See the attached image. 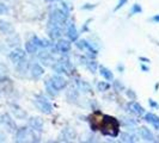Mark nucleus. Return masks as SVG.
I'll return each instance as SVG.
<instances>
[{
	"instance_id": "f257e3e1",
	"label": "nucleus",
	"mask_w": 159,
	"mask_h": 143,
	"mask_svg": "<svg viewBox=\"0 0 159 143\" xmlns=\"http://www.w3.org/2000/svg\"><path fill=\"white\" fill-rule=\"evenodd\" d=\"M119 127L120 123L117 119L110 117V116H104L103 115V119H102V123L99 125V129L102 130L104 135L116 137L119 135Z\"/></svg>"
},
{
	"instance_id": "f03ea898",
	"label": "nucleus",
	"mask_w": 159,
	"mask_h": 143,
	"mask_svg": "<svg viewBox=\"0 0 159 143\" xmlns=\"http://www.w3.org/2000/svg\"><path fill=\"white\" fill-rule=\"evenodd\" d=\"M34 103L37 106V109H39L41 112H43V113H52V111H53L52 104L49 103L47 100V98H44L43 95H41V94L36 95Z\"/></svg>"
},
{
	"instance_id": "7ed1b4c3",
	"label": "nucleus",
	"mask_w": 159,
	"mask_h": 143,
	"mask_svg": "<svg viewBox=\"0 0 159 143\" xmlns=\"http://www.w3.org/2000/svg\"><path fill=\"white\" fill-rule=\"evenodd\" d=\"M48 33L52 40H59L62 35V25L49 20L48 22Z\"/></svg>"
},
{
	"instance_id": "20e7f679",
	"label": "nucleus",
	"mask_w": 159,
	"mask_h": 143,
	"mask_svg": "<svg viewBox=\"0 0 159 143\" xmlns=\"http://www.w3.org/2000/svg\"><path fill=\"white\" fill-rule=\"evenodd\" d=\"M10 60L13 63H17V64L23 62V61H25V51H24L23 49H19V48L12 50L10 53Z\"/></svg>"
},
{
	"instance_id": "39448f33",
	"label": "nucleus",
	"mask_w": 159,
	"mask_h": 143,
	"mask_svg": "<svg viewBox=\"0 0 159 143\" xmlns=\"http://www.w3.org/2000/svg\"><path fill=\"white\" fill-rule=\"evenodd\" d=\"M50 81H52L53 86H54L57 91L64 89V88L66 87V85H67V81H66L61 75H53V76L50 78Z\"/></svg>"
},
{
	"instance_id": "423d86ee",
	"label": "nucleus",
	"mask_w": 159,
	"mask_h": 143,
	"mask_svg": "<svg viewBox=\"0 0 159 143\" xmlns=\"http://www.w3.org/2000/svg\"><path fill=\"white\" fill-rule=\"evenodd\" d=\"M29 125L31 128L34 131H37V132H41L42 129H43V120L39 117H31L29 119Z\"/></svg>"
},
{
	"instance_id": "0eeeda50",
	"label": "nucleus",
	"mask_w": 159,
	"mask_h": 143,
	"mask_svg": "<svg viewBox=\"0 0 159 143\" xmlns=\"http://www.w3.org/2000/svg\"><path fill=\"white\" fill-rule=\"evenodd\" d=\"M67 36H68L70 41H72V42H75V41L78 40L79 33H78V30H77L75 25L73 23H70L68 26H67Z\"/></svg>"
},
{
	"instance_id": "6e6552de",
	"label": "nucleus",
	"mask_w": 159,
	"mask_h": 143,
	"mask_svg": "<svg viewBox=\"0 0 159 143\" xmlns=\"http://www.w3.org/2000/svg\"><path fill=\"white\" fill-rule=\"evenodd\" d=\"M56 49L61 53H68L71 50V42L66 40H59L56 43Z\"/></svg>"
},
{
	"instance_id": "1a4fd4ad",
	"label": "nucleus",
	"mask_w": 159,
	"mask_h": 143,
	"mask_svg": "<svg viewBox=\"0 0 159 143\" xmlns=\"http://www.w3.org/2000/svg\"><path fill=\"white\" fill-rule=\"evenodd\" d=\"M139 132H140L141 138H143L145 141H150V142H153V141H154V136H153V134L150 131V129L143 127V128H140Z\"/></svg>"
},
{
	"instance_id": "9d476101",
	"label": "nucleus",
	"mask_w": 159,
	"mask_h": 143,
	"mask_svg": "<svg viewBox=\"0 0 159 143\" xmlns=\"http://www.w3.org/2000/svg\"><path fill=\"white\" fill-rule=\"evenodd\" d=\"M0 31L2 32V33H6V35H11V33H13L15 29H13V26L8 22H5V20L0 19Z\"/></svg>"
},
{
	"instance_id": "9b49d317",
	"label": "nucleus",
	"mask_w": 159,
	"mask_h": 143,
	"mask_svg": "<svg viewBox=\"0 0 159 143\" xmlns=\"http://www.w3.org/2000/svg\"><path fill=\"white\" fill-rule=\"evenodd\" d=\"M145 120L148 122V123H151L154 128L159 129V117L156 116L154 113H146L145 115Z\"/></svg>"
},
{
	"instance_id": "f8f14e48",
	"label": "nucleus",
	"mask_w": 159,
	"mask_h": 143,
	"mask_svg": "<svg viewBox=\"0 0 159 143\" xmlns=\"http://www.w3.org/2000/svg\"><path fill=\"white\" fill-rule=\"evenodd\" d=\"M43 73H44V69L39 63H35L31 67V75L34 78H40L41 75H43Z\"/></svg>"
},
{
	"instance_id": "ddd939ff",
	"label": "nucleus",
	"mask_w": 159,
	"mask_h": 143,
	"mask_svg": "<svg viewBox=\"0 0 159 143\" xmlns=\"http://www.w3.org/2000/svg\"><path fill=\"white\" fill-rule=\"evenodd\" d=\"M99 73H101V75L103 76L105 80H108V81H112L114 80V75H112V73L108 68H105L103 66H101L99 67Z\"/></svg>"
},
{
	"instance_id": "4468645a",
	"label": "nucleus",
	"mask_w": 159,
	"mask_h": 143,
	"mask_svg": "<svg viewBox=\"0 0 159 143\" xmlns=\"http://www.w3.org/2000/svg\"><path fill=\"white\" fill-rule=\"evenodd\" d=\"M53 69L56 72V73H59V74H68V72H67V68H66V66H65L61 61L60 62H56V63L53 64Z\"/></svg>"
},
{
	"instance_id": "2eb2a0df",
	"label": "nucleus",
	"mask_w": 159,
	"mask_h": 143,
	"mask_svg": "<svg viewBox=\"0 0 159 143\" xmlns=\"http://www.w3.org/2000/svg\"><path fill=\"white\" fill-rule=\"evenodd\" d=\"M37 49H39V48L36 47L31 41L25 43V51H26L28 54H35V53H37Z\"/></svg>"
},
{
	"instance_id": "dca6fc26",
	"label": "nucleus",
	"mask_w": 159,
	"mask_h": 143,
	"mask_svg": "<svg viewBox=\"0 0 159 143\" xmlns=\"http://www.w3.org/2000/svg\"><path fill=\"white\" fill-rule=\"evenodd\" d=\"M46 89H47V92L50 95H56L57 92H59V91L53 86V84H52L50 80H47V81H46Z\"/></svg>"
},
{
	"instance_id": "f3484780",
	"label": "nucleus",
	"mask_w": 159,
	"mask_h": 143,
	"mask_svg": "<svg viewBox=\"0 0 159 143\" xmlns=\"http://www.w3.org/2000/svg\"><path fill=\"white\" fill-rule=\"evenodd\" d=\"M78 86H79L80 91H83V92H91L92 91L91 85L86 81H78Z\"/></svg>"
},
{
	"instance_id": "a211bd4d",
	"label": "nucleus",
	"mask_w": 159,
	"mask_h": 143,
	"mask_svg": "<svg viewBox=\"0 0 159 143\" xmlns=\"http://www.w3.org/2000/svg\"><path fill=\"white\" fill-rule=\"evenodd\" d=\"M28 135V129L26 128H22L18 130L17 132V141H24V138Z\"/></svg>"
},
{
	"instance_id": "6ab92c4d",
	"label": "nucleus",
	"mask_w": 159,
	"mask_h": 143,
	"mask_svg": "<svg viewBox=\"0 0 159 143\" xmlns=\"http://www.w3.org/2000/svg\"><path fill=\"white\" fill-rule=\"evenodd\" d=\"M120 137H121V141H122V142H134V141H135V140H134V136L128 134V132H122V134L120 135Z\"/></svg>"
},
{
	"instance_id": "aec40b11",
	"label": "nucleus",
	"mask_w": 159,
	"mask_h": 143,
	"mask_svg": "<svg viewBox=\"0 0 159 143\" xmlns=\"http://www.w3.org/2000/svg\"><path fill=\"white\" fill-rule=\"evenodd\" d=\"M132 107H133V110L135 112L136 115H145V109H143V106L140 105V104L138 103H132Z\"/></svg>"
},
{
	"instance_id": "412c9836",
	"label": "nucleus",
	"mask_w": 159,
	"mask_h": 143,
	"mask_svg": "<svg viewBox=\"0 0 159 143\" xmlns=\"http://www.w3.org/2000/svg\"><path fill=\"white\" fill-rule=\"evenodd\" d=\"M39 57L43 61V63L44 62L48 63V61H50V58H52V56H50V54L48 51H41L40 54H39Z\"/></svg>"
},
{
	"instance_id": "4be33fe9",
	"label": "nucleus",
	"mask_w": 159,
	"mask_h": 143,
	"mask_svg": "<svg viewBox=\"0 0 159 143\" xmlns=\"http://www.w3.org/2000/svg\"><path fill=\"white\" fill-rule=\"evenodd\" d=\"M85 64H86V67L89 68V71L90 72L95 73V72L97 71V62L93 61V60H90V61H88V62H85Z\"/></svg>"
},
{
	"instance_id": "5701e85b",
	"label": "nucleus",
	"mask_w": 159,
	"mask_h": 143,
	"mask_svg": "<svg viewBox=\"0 0 159 143\" xmlns=\"http://www.w3.org/2000/svg\"><path fill=\"white\" fill-rule=\"evenodd\" d=\"M97 88H98V91L103 92V91H108L110 88V85L107 84V82H104V81H101V82L97 84Z\"/></svg>"
},
{
	"instance_id": "b1692460",
	"label": "nucleus",
	"mask_w": 159,
	"mask_h": 143,
	"mask_svg": "<svg viewBox=\"0 0 159 143\" xmlns=\"http://www.w3.org/2000/svg\"><path fill=\"white\" fill-rule=\"evenodd\" d=\"M31 42L36 46L37 48H43V40H41V38H39L37 36H32L31 38Z\"/></svg>"
},
{
	"instance_id": "393cba45",
	"label": "nucleus",
	"mask_w": 159,
	"mask_h": 143,
	"mask_svg": "<svg viewBox=\"0 0 159 143\" xmlns=\"http://www.w3.org/2000/svg\"><path fill=\"white\" fill-rule=\"evenodd\" d=\"M86 44H88V41L86 40H80V41H75V46L78 49L83 50V49H86Z\"/></svg>"
},
{
	"instance_id": "a878e982",
	"label": "nucleus",
	"mask_w": 159,
	"mask_h": 143,
	"mask_svg": "<svg viewBox=\"0 0 159 143\" xmlns=\"http://www.w3.org/2000/svg\"><path fill=\"white\" fill-rule=\"evenodd\" d=\"M141 11H143L141 6H140V5H138V4H135V5H133V7H132V11H130V13H132V15H134V13H140Z\"/></svg>"
},
{
	"instance_id": "bb28decb",
	"label": "nucleus",
	"mask_w": 159,
	"mask_h": 143,
	"mask_svg": "<svg viewBox=\"0 0 159 143\" xmlns=\"http://www.w3.org/2000/svg\"><path fill=\"white\" fill-rule=\"evenodd\" d=\"M114 88H115L116 91H122V89H125V86L120 82L119 80H115V81H114Z\"/></svg>"
},
{
	"instance_id": "cd10ccee",
	"label": "nucleus",
	"mask_w": 159,
	"mask_h": 143,
	"mask_svg": "<svg viewBox=\"0 0 159 143\" xmlns=\"http://www.w3.org/2000/svg\"><path fill=\"white\" fill-rule=\"evenodd\" d=\"M13 113L16 115V117H18V118H24V117H25V112L22 111V110L18 109V107H17V110H13Z\"/></svg>"
},
{
	"instance_id": "c85d7f7f",
	"label": "nucleus",
	"mask_w": 159,
	"mask_h": 143,
	"mask_svg": "<svg viewBox=\"0 0 159 143\" xmlns=\"http://www.w3.org/2000/svg\"><path fill=\"white\" fill-rule=\"evenodd\" d=\"M7 12H8L7 5H5V4L0 2V15H5V13H7Z\"/></svg>"
},
{
	"instance_id": "c756f323",
	"label": "nucleus",
	"mask_w": 159,
	"mask_h": 143,
	"mask_svg": "<svg viewBox=\"0 0 159 143\" xmlns=\"http://www.w3.org/2000/svg\"><path fill=\"white\" fill-rule=\"evenodd\" d=\"M127 95L132 99V100H135V98H136V95H135V93L132 91V89H128L127 91Z\"/></svg>"
},
{
	"instance_id": "7c9ffc66",
	"label": "nucleus",
	"mask_w": 159,
	"mask_h": 143,
	"mask_svg": "<svg viewBox=\"0 0 159 143\" xmlns=\"http://www.w3.org/2000/svg\"><path fill=\"white\" fill-rule=\"evenodd\" d=\"M126 2H127V0H120V1H119V4H117V6L115 7V11H117L119 8L122 7V6H123V5L126 4Z\"/></svg>"
},
{
	"instance_id": "2f4dec72",
	"label": "nucleus",
	"mask_w": 159,
	"mask_h": 143,
	"mask_svg": "<svg viewBox=\"0 0 159 143\" xmlns=\"http://www.w3.org/2000/svg\"><path fill=\"white\" fill-rule=\"evenodd\" d=\"M96 5H91V4H85V5H83V8L84 10H91V8H95Z\"/></svg>"
},
{
	"instance_id": "473e14b6",
	"label": "nucleus",
	"mask_w": 159,
	"mask_h": 143,
	"mask_svg": "<svg viewBox=\"0 0 159 143\" xmlns=\"http://www.w3.org/2000/svg\"><path fill=\"white\" fill-rule=\"evenodd\" d=\"M148 103H150V105H151L152 107H158L159 105L157 103H154V100H152V99H150V102H148Z\"/></svg>"
},
{
	"instance_id": "72a5a7b5",
	"label": "nucleus",
	"mask_w": 159,
	"mask_h": 143,
	"mask_svg": "<svg viewBox=\"0 0 159 143\" xmlns=\"http://www.w3.org/2000/svg\"><path fill=\"white\" fill-rule=\"evenodd\" d=\"M140 61H143L145 63H148V62H150V60L146 58V57H140Z\"/></svg>"
},
{
	"instance_id": "f704fd0d",
	"label": "nucleus",
	"mask_w": 159,
	"mask_h": 143,
	"mask_svg": "<svg viewBox=\"0 0 159 143\" xmlns=\"http://www.w3.org/2000/svg\"><path fill=\"white\" fill-rule=\"evenodd\" d=\"M140 67H141V69H143V72H148V68H147V67H146V66H143V64H141V66H140Z\"/></svg>"
},
{
	"instance_id": "c9c22d12",
	"label": "nucleus",
	"mask_w": 159,
	"mask_h": 143,
	"mask_svg": "<svg viewBox=\"0 0 159 143\" xmlns=\"http://www.w3.org/2000/svg\"><path fill=\"white\" fill-rule=\"evenodd\" d=\"M154 22H159V15H157V16H154L153 18H152Z\"/></svg>"
},
{
	"instance_id": "e433bc0d",
	"label": "nucleus",
	"mask_w": 159,
	"mask_h": 143,
	"mask_svg": "<svg viewBox=\"0 0 159 143\" xmlns=\"http://www.w3.org/2000/svg\"><path fill=\"white\" fill-rule=\"evenodd\" d=\"M117 69H119L120 72H122L123 69H125V67H123V66H121V64H119V66H117Z\"/></svg>"
},
{
	"instance_id": "4c0bfd02",
	"label": "nucleus",
	"mask_w": 159,
	"mask_h": 143,
	"mask_svg": "<svg viewBox=\"0 0 159 143\" xmlns=\"http://www.w3.org/2000/svg\"><path fill=\"white\" fill-rule=\"evenodd\" d=\"M2 80H4V78H2V76H0V81H2Z\"/></svg>"
},
{
	"instance_id": "58836bf2",
	"label": "nucleus",
	"mask_w": 159,
	"mask_h": 143,
	"mask_svg": "<svg viewBox=\"0 0 159 143\" xmlns=\"http://www.w3.org/2000/svg\"><path fill=\"white\" fill-rule=\"evenodd\" d=\"M49 1H55V0H49Z\"/></svg>"
}]
</instances>
